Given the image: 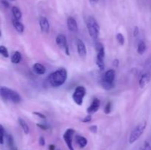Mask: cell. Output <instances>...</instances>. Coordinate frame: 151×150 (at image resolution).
Segmentation results:
<instances>
[{
  "label": "cell",
  "mask_w": 151,
  "mask_h": 150,
  "mask_svg": "<svg viewBox=\"0 0 151 150\" xmlns=\"http://www.w3.org/2000/svg\"><path fill=\"white\" fill-rule=\"evenodd\" d=\"M67 79V71L64 68H60L50 74L47 78L49 84L53 88H58L65 83Z\"/></svg>",
  "instance_id": "1"
},
{
  "label": "cell",
  "mask_w": 151,
  "mask_h": 150,
  "mask_svg": "<svg viewBox=\"0 0 151 150\" xmlns=\"http://www.w3.org/2000/svg\"><path fill=\"white\" fill-rule=\"evenodd\" d=\"M0 97L15 104H19L22 101V97L17 91L5 86H0Z\"/></svg>",
  "instance_id": "2"
},
{
  "label": "cell",
  "mask_w": 151,
  "mask_h": 150,
  "mask_svg": "<svg viewBox=\"0 0 151 150\" xmlns=\"http://www.w3.org/2000/svg\"><path fill=\"white\" fill-rule=\"evenodd\" d=\"M115 76H116V71L114 69L108 70L102 78V86L107 91L113 89L114 88Z\"/></svg>",
  "instance_id": "3"
},
{
  "label": "cell",
  "mask_w": 151,
  "mask_h": 150,
  "mask_svg": "<svg viewBox=\"0 0 151 150\" xmlns=\"http://www.w3.org/2000/svg\"><path fill=\"white\" fill-rule=\"evenodd\" d=\"M86 27L91 38L94 41H96L100 34V26L97 20L92 16H89L86 20Z\"/></svg>",
  "instance_id": "4"
},
{
  "label": "cell",
  "mask_w": 151,
  "mask_h": 150,
  "mask_svg": "<svg viewBox=\"0 0 151 150\" xmlns=\"http://www.w3.org/2000/svg\"><path fill=\"white\" fill-rule=\"evenodd\" d=\"M146 126H147V122L142 121L140 124H139L133 129L132 132H131L129 138H128V141H129L130 144H134V143H135L137 140H139V138L142 136L143 132L145 130Z\"/></svg>",
  "instance_id": "5"
},
{
  "label": "cell",
  "mask_w": 151,
  "mask_h": 150,
  "mask_svg": "<svg viewBox=\"0 0 151 150\" xmlns=\"http://www.w3.org/2000/svg\"><path fill=\"white\" fill-rule=\"evenodd\" d=\"M86 94V88L83 86H78L75 88L73 95H72L73 101L78 105H82Z\"/></svg>",
  "instance_id": "6"
},
{
  "label": "cell",
  "mask_w": 151,
  "mask_h": 150,
  "mask_svg": "<svg viewBox=\"0 0 151 150\" xmlns=\"http://www.w3.org/2000/svg\"><path fill=\"white\" fill-rule=\"evenodd\" d=\"M97 60H96V63H97V67L99 68L100 70H103L105 68V48L101 44H97Z\"/></svg>",
  "instance_id": "7"
},
{
  "label": "cell",
  "mask_w": 151,
  "mask_h": 150,
  "mask_svg": "<svg viewBox=\"0 0 151 150\" xmlns=\"http://www.w3.org/2000/svg\"><path fill=\"white\" fill-rule=\"evenodd\" d=\"M75 133V131L73 129H66V132H64L63 135V140H64L65 143H66V146H67L68 149L69 150H75L72 144V141H73V137Z\"/></svg>",
  "instance_id": "8"
},
{
  "label": "cell",
  "mask_w": 151,
  "mask_h": 150,
  "mask_svg": "<svg viewBox=\"0 0 151 150\" xmlns=\"http://www.w3.org/2000/svg\"><path fill=\"white\" fill-rule=\"evenodd\" d=\"M55 42L56 44H57L60 48H61L62 49H63L66 51L67 55H69V46H68L66 38L64 35H63V34H58V35L56 36Z\"/></svg>",
  "instance_id": "9"
},
{
  "label": "cell",
  "mask_w": 151,
  "mask_h": 150,
  "mask_svg": "<svg viewBox=\"0 0 151 150\" xmlns=\"http://www.w3.org/2000/svg\"><path fill=\"white\" fill-rule=\"evenodd\" d=\"M151 79V67L149 68L147 71L144 72L141 75L139 79V84L140 88H144L146 85L148 84V82H150Z\"/></svg>",
  "instance_id": "10"
},
{
  "label": "cell",
  "mask_w": 151,
  "mask_h": 150,
  "mask_svg": "<svg viewBox=\"0 0 151 150\" xmlns=\"http://www.w3.org/2000/svg\"><path fill=\"white\" fill-rule=\"evenodd\" d=\"M39 25L41 31H42L44 33H49V32H50V23H49V21L47 18L44 17V16L40 17Z\"/></svg>",
  "instance_id": "11"
},
{
  "label": "cell",
  "mask_w": 151,
  "mask_h": 150,
  "mask_svg": "<svg viewBox=\"0 0 151 150\" xmlns=\"http://www.w3.org/2000/svg\"><path fill=\"white\" fill-rule=\"evenodd\" d=\"M77 48H78V52L80 57H85L86 56V48L85 44L82 40H77Z\"/></svg>",
  "instance_id": "12"
},
{
  "label": "cell",
  "mask_w": 151,
  "mask_h": 150,
  "mask_svg": "<svg viewBox=\"0 0 151 150\" xmlns=\"http://www.w3.org/2000/svg\"><path fill=\"white\" fill-rule=\"evenodd\" d=\"M68 29L72 32H77L78 30V25L76 20L72 16H69L67 19Z\"/></svg>",
  "instance_id": "13"
},
{
  "label": "cell",
  "mask_w": 151,
  "mask_h": 150,
  "mask_svg": "<svg viewBox=\"0 0 151 150\" xmlns=\"http://www.w3.org/2000/svg\"><path fill=\"white\" fill-rule=\"evenodd\" d=\"M100 100L97 98L94 99V100L92 101L91 104H90V106L88 107V109H87V112H88V113H90V114L96 113V112L99 110V108H100Z\"/></svg>",
  "instance_id": "14"
},
{
  "label": "cell",
  "mask_w": 151,
  "mask_h": 150,
  "mask_svg": "<svg viewBox=\"0 0 151 150\" xmlns=\"http://www.w3.org/2000/svg\"><path fill=\"white\" fill-rule=\"evenodd\" d=\"M33 71L38 75H42L46 73V68L39 63H35L32 66Z\"/></svg>",
  "instance_id": "15"
},
{
  "label": "cell",
  "mask_w": 151,
  "mask_h": 150,
  "mask_svg": "<svg viewBox=\"0 0 151 150\" xmlns=\"http://www.w3.org/2000/svg\"><path fill=\"white\" fill-rule=\"evenodd\" d=\"M75 141H76V143L79 146L80 148L81 149L85 148L87 146V144H88V141H87L86 138L83 136H81V135H76L75 136Z\"/></svg>",
  "instance_id": "16"
},
{
  "label": "cell",
  "mask_w": 151,
  "mask_h": 150,
  "mask_svg": "<svg viewBox=\"0 0 151 150\" xmlns=\"http://www.w3.org/2000/svg\"><path fill=\"white\" fill-rule=\"evenodd\" d=\"M6 141H7V145L9 150H17V148L15 145L13 137L10 134L6 135Z\"/></svg>",
  "instance_id": "17"
},
{
  "label": "cell",
  "mask_w": 151,
  "mask_h": 150,
  "mask_svg": "<svg viewBox=\"0 0 151 150\" xmlns=\"http://www.w3.org/2000/svg\"><path fill=\"white\" fill-rule=\"evenodd\" d=\"M12 21H13V25L15 29H16V31L19 33H23L24 31V26L23 24L20 21L16 20L15 19H13Z\"/></svg>",
  "instance_id": "18"
},
{
  "label": "cell",
  "mask_w": 151,
  "mask_h": 150,
  "mask_svg": "<svg viewBox=\"0 0 151 150\" xmlns=\"http://www.w3.org/2000/svg\"><path fill=\"white\" fill-rule=\"evenodd\" d=\"M18 121H19V125L21 126L22 129H23L24 132L25 134L29 133V126H28L27 124V122L25 121L22 118H19V119H18Z\"/></svg>",
  "instance_id": "19"
},
{
  "label": "cell",
  "mask_w": 151,
  "mask_h": 150,
  "mask_svg": "<svg viewBox=\"0 0 151 150\" xmlns=\"http://www.w3.org/2000/svg\"><path fill=\"white\" fill-rule=\"evenodd\" d=\"M12 13H13V17H14L15 19H16V20H20L21 19H22V12H21L20 9L18 7H16V6H14V7H12Z\"/></svg>",
  "instance_id": "20"
},
{
  "label": "cell",
  "mask_w": 151,
  "mask_h": 150,
  "mask_svg": "<svg viewBox=\"0 0 151 150\" xmlns=\"http://www.w3.org/2000/svg\"><path fill=\"white\" fill-rule=\"evenodd\" d=\"M21 60H22V54H21V53L18 51H15L11 57L12 63H15V64H17V63H20Z\"/></svg>",
  "instance_id": "21"
},
{
  "label": "cell",
  "mask_w": 151,
  "mask_h": 150,
  "mask_svg": "<svg viewBox=\"0 0 151 150\" xmlns=\"http://www.w3.org/2000/svg\"><path fill=\"white\" fill-rule=\"evenodd\" d=\"M146 51V44L144 41H140L137 46V51L139 54H142Z\"/></svg>",
  "instance_id": "22"
},
{
  "label": "cell",
  "mask_w": 151,
  "mask_h": 150,
  "mask_svg": "<svg viewBox=\"0 0 151 150\" xmlns=\"http://www.w3.org/2000/svg\"><path fill=\"white\" fill-rule=\"evenodd\" d=\"M4 138H5V132H4V126L0 124V144H4Z\"/></svg>",
  "instance_id": "23"
},
{
  "label": "cell",
  "mask_w": 151,
  "mask_h": 150,
  "mask_svg": "<svg viewBox=\"0 0 151 150\" xmlns=\"http://www.w3.org/2000/svg\"><path fill=\"white\" fill-rule=\"evenodd\" d=\"M0 54L2 55L4 57H5V58L9 57L8 51H7V49L4 46H0Z\"/></svg>",
  "instance_id": "24"
},
{
  "label": "cell",
  "mask_w": 151,
  "mask_h": 150,
  "mask_svg": "<svg viewBox=\"0 0 151 150\" xmlns=\"http://www.w3.org/2000/svg\"><path fill=\"white\" fill-rule=\"evenodd\" d=\"M116 37L119 44L122 46L124 45V44H125V37H124V35L122 33H117Z\"/></svg>",
  "instance_id": "25"
},
{
  "label": "cell",
  "mask_w": 151,
  "mask_h": 150,
  "mask_svg": "<svg viewBox=\"0 0 151 150\" xmlns=\"http://www.w3.org/2000/svg\"><path fill=\"white\" fill-rule=\"evenodd\" d=\"M111 103L110 101H109V102L106 104V107H105L104 108V113H106V114H109V113H111Z\"/></svg>",
  "instance_id": "26"
},
{
  "label": "cell",
  "mask_w": 151,
  "mask_h": 150,
  "mask_svg": "<svg viewBox=\"0 0 151 150\" xmlns=\"http://www.w3.org/2000/svg\"><path fill=\"white\" fill-rule=\"evenodd\" d=\"M38 144H39V145L41 146H45L46 141L44 137L43 136L40 137L39 139H38Z\"/></svg>",
  "instance_id": "27"
},
{
  "label": "cell",
  "mask_w": 151,
  "mask_h": 150,
  "mask_svg": "<svg viewBox=\"0 0 151 150\" xmlns=\"http://www.w3.org/2000/svg\"><path fill=\"white\" fill-rule=\"evenodd\" d=\"M91 119H92V118H91V116L88 115V116H85V117H84V119H83L82 121L83 122V123H88V122L91 121Z\"/></svg>",
  "instance_id": "28"
},
{
  "label": "cell",
  "mask_w": 151,
  "mask_h": 150,
  "mask_svg": "<svg viewBox=\"0 0 151 150\" xmlns=\"http://www.w3.org/2000/svg\"><path fill=\"white\" fill-rule=\"evenodd\" d=\"M36 125L38 127H39L40 129H43V130H47V129H48V126L44 124H37Z\"/></svg>",
  "instance_id": "29"
},
{
  "label": "cell",
  "mask_w": 151,
  "mask_h": 150,
  "mask_svg": "<svg viewBox=\"0 0 151 150\" xmlns=\"http://www.w3.org/2000/svg\"><path fill=\"white\" fill-rule=\"evenodd\" d=\"M142 150H151L150 144H149L148 142H147V141H146V142L145 143L144 146H143L142 149Z\"/></svg>",
  "instance_id": "30"
},
{
  "label": "cell",
  "mask_w": 151,
  "mask_h": 150,
  "mask_svg": "<svg viewBox=\"0 0 151 150\" xmlns=\"http://www.w3.org/2000/svg\"><path fill=\"white\" fill-rule=\"evenodd\" d=\"M97 129H98V128H97V126L96 125H93V126H91L89 127V130L91 132H93V133H97Z\"/></svg>",
  "instance_id": "31"
},
{
  "label": "cell",
  "mask_w": 151,
  "mask_h": 150,
  "mask_svg": "<svg viewBox=\"0 0 151 150\" xmlns=\"http://www.w3.org/2000/svg\"><path fill=\"white\" fill-rule=\"evenodd\" d=\"M33 114L35 115V116H37L38 117L41 118V119H46V116H44L43 113H39V112H33Z\"/></svg>",
  "instance_id": "32"
},
{
  "label": "cell",
  "mask_w": 151,
  "mask_h": 150,
  "mask_svg": "<svg viewBox=\"0 0 151 150\" xmlns=\"http://www.w3.org/2000/svg\"><path fill=\"white\" fill-rule=\"evenodd\" d=\"M1 2H2L3 5H4L5 7H10V4H9L8 1H7V0H2V1H1Z\"/></svg>",
  "instance_id": "33"
},
{
  "label": "cell",
  "mask_w": 151,
  "mask_h": 150,
  "mask_svg": "<svg viewBox=\"0 0 151 150\" xmlns=\"http://www.w3.org/2000/svg\"><path fill=\"white\" fill-rule=\"evenodd\" d=\"M119 61L118 59H115L114 60L113 62V65L115 66V67H118L119 66Z\"/></svg>",
  "instance_id": "34"
},
{
  "label": "cell",
  "mask_w": 151,
  "mask_h": 150,
  "mask_svg": "<svg viewBox=\"0 0 151 150\" xmlns=\"http://www.w3.org/2000/svg\"><path fill=\"white\" fill-rule=\"evenodd\" d=\"M139 34V28L137 27V26H136L135 28H134V36H137Z\"/></svg>",
  "instance_id": "35"
},
{
  "label": "cell",
  "mask_w": 151,
  "mask_h": 150,
  "mask_svg": "<svg viewBox=\"0 0 151 150\" xmlns=\"http://www.w3.org/2000/svg\"><path fill=\"white\" fill-rule=\"evenodd\" d=\"M55 146L53 144H50L49 146V150H55Z\"/></svg>",
  "instance_id": "36"
},
{
  "label": "cell",
  "mask_w": 151,
  "mask_h": 150,
  "mask_svg": "<svg viewBox=\"0 0 151 150\" xmlns=\"http://www.w3.org/2000/svg\"><path fill=\"white\" fill-rule=\"evenodd\" d=\"M90 1H91L92 3H97L99 0H90Z\"/></svg>",
  "instance_id": "37"
},
{
  "label": "cell",
  "mask_w": 151,
  "mask_h": 150,
  "mask_svg": "<svg viewBox=\"0 0 151 150\" xmlns=\"http://www.w3.org/2000/svg\"><path fill=\"white\" fill-rule=\"evenodd\" d=\"M1 36V30H0V37Z\"/></svg>",
  "instance_id": "38"
},
{
  "label": "cell",
  "mask_w": 151,
  "mask_h": 150,
  "mask_svg": "<svg viewBox=\"0 0 151 150\" xmlns=\"http://www.w3.org/2000/svg\"><path fill=\"white\" fill-rule=\"evenodd\" d=\"M7 1H15V0H7Z\"/></svg>",
  "instance_id": "39"
}]
</instances>
